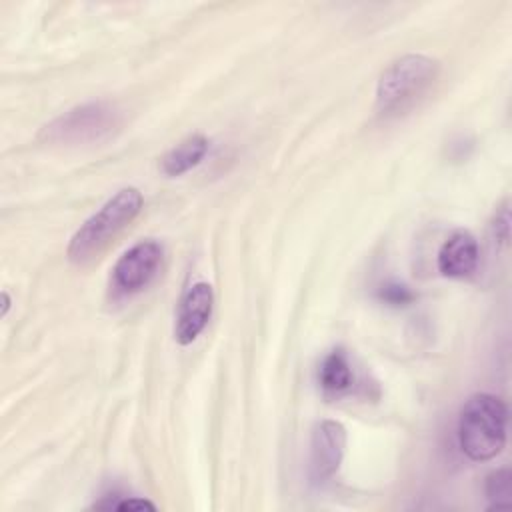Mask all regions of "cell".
<instances>
[{
  "mask_svg": "<svg viewBox=\"0 0 512 512\" xmlns=\"http://www.w3.org/2000/svg\"><path fill=\"white\" fill-rule=\"evenodd\" d=\"M488 510H506L512 504V474L508 468H500L486 478Z\"/></svg>",
  "mask_w": 512,
  "mask_h": 512,
  "instance_id": "8fae6325",
  "label": "cell"
},
{
  "mask_svg": "<svg viewBox=\"0 0 512 512\" xmlns=\"http://www.w3.org/2000/svg\"><path fill=\"white\" fill-rule=\"evenodd\" d=\"M346 428L336 420H322L314 426L310 438V476L316 482L332 478L344 458Z\"/></svg>",
  "mask_w": 512,
  "mask_h": 512,
  "instance_id": "8992f818",
  "label": "cell"
},
{
  "mask_svg": "<svg viewBox=\"0 0 512 512\" xmlns=\"http://www.w3.org/2000/svg\"><path fill=\"white\" fill-rule=\"evenodd\" d=\"M214 308V290L206 282H196L192 284L180 304H178V314H176V324H174V338L180 346L192 344L198 334L206 328Z\"/></svg>",
  "mask_w": 512,
  "mask_h": 512,
  "instance_id": "52a82bcc",
  "label": "cell"
},
{
  "mask_svg": "<svg viewBox=\"0 0 512 512\" xmlns=\"http://www.w3.org/2000/svg\"><path fill=\"white\" fill-rule=\"evenodd\" d=\"M378 298L390 306H406L414 300V294L398 282H386L378 290Z\"/></svg>",
  "mask_w": 512,
  "mask_h": 512,
  "instance_id": "7c38bea8",
  "label": "cell"
},
{
  "mask_svg": "<svg viewBox=\"0 0 512 512\" xmlns=\"http://www.w3.org/2000/svg\"><path fill=\"white\" fill-rule=\"evenodd\" d=\"M206 152L208 138L202 134H192L162 156V172L166 176H180L198 166L204 160Z\"/></svg>",
  "mask_w": 512,
  "mask_h": 512,
  "instance_id": "9c48e42d",
  "label": "cell"
},
{
  "mask_svg": "<svg viewBox=\"0 0 512 512\" xmlns=\"http://www.w3.org/2000/svg\"><path fill=\"white\" fill-rule=\"evenodd\" d=\"M8 308H10V296H8V292H2V310H0V316H6V314H8Z\"/></svg>",
  "mask_w": 512,
  "mask_h": 512,
  "instance_id": "9a60e30c",
  "label": "cell"
},
{
  "mask_svg": "<svg viewBox=\"0 0 512 512\" xmlns=\"http://www.w3.org/2000/svg\"><path fill=\"white\" fill-rule=\"evenodd\" d=\"M438 76V62L424 54H406L394 60L378 78L376 112L402 114L428 92Z\"/></svg>",
  "mask_w": 512,
  "mask_h": 512,
  "instance_id": "3957f363",
  "label": "cell"
},
{
  "mask_svg": "<svg viewBox=\"0 0 512 512\" xmlns=\"http://www.w3.org/2000/svg\"><path fill=\"white\" fill-rule=\"evenodd\" d=\"M114 510H120V512H124V510L140 512V510H156V506L150 500H146V498L132 496V498H122V500L114 502Z\"/></svg>",
  "mask_w": 512,
  "mask_h": 512,
  "instance_id": "5bb4252c",
  "label": "cell"
},
{
  "mask_svg": "<svg viewBox=\"0 0 512 512\" xmlns=\"http://www.w3.org/2000/svg\"><path fill=\"white\" fill-rule=\"evenodd\" d=\"M162 264V246L156 240H140L128 248L112 270L114 288L122 294H134L146 288Z\"/></svg>",
  "mask_w": 512,
  "mask_h": 512,
  "instance_id": "5b68a950",
  "label": "cell"
},
{
  "mask_svg": "<svg viewBox=\"0 0 512 512\" xmlns=\"http://www.w3.org/2000/svg\"><path fill=\"white\" fill-rule=\"evenodd\" d=\"M144 198L138 188H122L98 212H94L70 238V262L84 264L94 258L122 228H126L142 210Z\"/></svg>",
  "mask_w": 512,
  "mask_h": 512,
  "instance_id": "7a4b0ae2",
  "label": "cell"
},
{
  "mask_svg": "<svg viewBox=\"0 0 512 512\" xmlns=\"http://www.w3.org/2000/svg\"><path fill=\"white\" fill-rule=\"evenodd\" d=\"M492 236L506 244L510 240V204L508 200L496 210L494 214V220H492Z\"/></svg>",
  "mask_w": 512,
  "mask_h": 512,
  "instance_id": "4fadbf2b",
  "label": "cell"
},
{
  "mask_svg": "<svg viewBox=\"0 0 512 512\" xmlns=\"http://www.w3.org/2000/svg\"><path fill=\"white\" fill-rule=\"evenodd\" d=\"M318 382L328 396H340L352 388L354 374L342 348H336L324 356L318 370Z\"/></svg>",
  "mask_w": 512,
  "mask_h": 512,
  "instance_id": "30bf717a",
  "label": "cell"
},
{
  "mask_svg": "<svg viewBox=\"0 0 512 512\" xmlns=\"http://www.w3.org/2000/svg\"><path fill=\"white\" fill-rule=\"evenodd\" d=\"M120 124V116L114 106L106 102H90L76 106L40 132V138L50 144H86L98 142L112 134Z\"/></svg>",
  "mask_w": 512,
  "mask_h": 512,
  "instance_id": "277c9868",
  "label": "cell"
},
{
  "mask_svg": "<svg viewBox=\"0 0 512 512\" xmlns=\"http://www.w3.org/2000/svg\"><path fill=\"white\" fill-rule=\"evenodd\" d=\"M480 250L476 238L468 230L452 232L438 250L436 266L446 278H466L478 266Z\"/></svg>",
  "mask_w": 512,
  "mask_h": 512,
  "instance_id": "ba28073f",
  "label": "cell"
},
{
  "mask_svg": "<svg viewBox=\"0 0 512 512\" xmlns=\"http://www.w3.org/2000/svg\"><path fill=\"white\" fill-rule=\"evenodd\" d=\"M508 410L502 398L478 392L472 394L458 416L460 450L476 462H484L502 452L506 444Z\"/></svg>",
  "mask_w": 512,
  "mask_h": 512,
  "instance_id": "6da1fadb",
  "label": "cell"
}]
</instances>
